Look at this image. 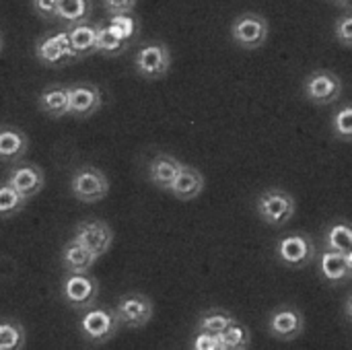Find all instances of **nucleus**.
<instances>
[{"label":"nucleus","mask_w":352,"mask_h":350,"mask_svg":"<svg viewBox=\"0 0 352 350\" xmlns=\"http://www.w3.org/2000/svg\"><path fill=\"white\" fill-rule=\"evenodd\" d=\"M2 47H4V35H2V31H0V52H2Z\"/></svg>","instance_id":"e433bc0d"},{"label":"nucleus","mask_w":352,"mask_h":350,"mask_svg":"<svg viewBox=\"0 0 352 350\" xmlns=\"http://www.w3.org/2000/svg\"><path fill=\"white\" fill-rule=\"evenodd\" d=\"M334 35L336 39L344 45V47H351L352 45V14L346 10L334 25Z\"/></svg>","instance_id":"2f4dec72"},{"label":"nucleus","mask_w":352,"mask_h":350,"mask_svg":"<svg viewBox=\"0 0 352 350\" xmlns=\"http://www.w3.org/2000/svg\"><path fill=\"white\" fill-rule=\"evenodd\" d=\"M91 12H93L91 0H58L54 21L60 23L62 27H72L76 23L89 21Z\"/></svg>","instance_id":"4be33fe9"},{"label":"nucleus","mask_w":352,"mask_h":350,"mask_svg":"<svg viewBox=\"0 0 352 350\" xmlns=\"http://www.w3.org/2000/svg\"><path fill=\"white\" fill-rule=\"evenodd\" d=\"M6 182L25 198L31 200L33 196H37L43 186H45V175L43 169L31 161H16V165H12L6 171Z\"/></svg>","instance_id":"4468645a"},{"label":"nucleus","mask_w":352,"mask_h":350,"mask_svg":"<svg viewBox=\"0 0 352 350\" xmlns=\"http://www.w3.org/2000/svg\"><path fill=\"white\" fill-rule=\"evenodd\" d=\"M78 328H80V336L91 342V344H105L109 342L122 328L113 307H107V305H91L87 309H82V316H80V322H78Z\"/></svg>","instance_id":"f257e3e1"},{"label":"nucleus","mask_w":352,"mask_h":350,"mask_svg":"<svg viewBox=\"0 0 352 350\" xmlns=\"http://www.w3.org/2000/svg\"><path fill=\"white\" fill-rule=\"evenodd\" d=\"M107 14H128L134 12L136 0H101Z\"/></svg>","instance_id":"473e14b6"},{"label":"nucleus","mask_w":352,"mask_h":350,"mask_svg":"<svg viewBox=\"0 0 352 350\" xmlns=\"http://www.w3.org/2000/svg\"><path fill=\"white\" fill-rule=\"evenodd\" d=\"M25 198L4 179L0 182V219H10L25 208Z\"/></svg>","instance_id":"cd10ccee"},{"label":"nucleus","mask_w":352,"mask_h":350,"mask_svg":"<svg viewBox=\"0 0 352 350\" xmlns=\"http://www.w3.org/2000/svg\"><path fill=\"white\" fill-rule=\"evenodd\" d=\"M303 95L316 105H330L342 95V80L334 70L320 68L305 76Z\"/></svg>","instance_id":"9b49d317"},{"label":"nucleus","mask_w":352,"mask_h":350,"mask_svg":"<svg viewBox=\"0 0 352 350\" xmlns=\"http://www.w3.org/2000/svg\"><path fill=\"white\" fill-rule=\"evenodd\" d=\"M336 2H338V4H340V6H344V8H346V10H349V8H351V0H336Z\"/></svg>","instance_id":"c9c22d12"},{"label":"nucleus","mask_w":352,"mask_h":350,"mask_svg":"<svg viewBox=\"0 0 352 350\" xmlns=\"http://www.w3.org/2000/svg\"><path fill=\"white\" fill-rule=\"evenodd\" d=\"M305 332V316L299 307L285 303L270 311L268 316V334L280 342H293Z\"/></svg>","instance_id":"9d476101"},{"label":"nucleus","mask_w":352,"mask_h":350,"mask_svg":"<svg viewBox=\"0 0 352 350\" xmlns=\"http://www.w3.org/2000/svg\"><path fill=\"white\" fill-rule=\"evenodd\" d=\"M27 344L25 326L12 318H0V350H21Z\"/></svg>","instance_id":"393cba45"},{"label":"nucleus","mask_w":352,"mask_h":350,"mask_svg":"<svg viewBox=\"0 0 352 350\" xmlns=\"http://www.w3.org/2000/svg\"><path fill=\"white\" fill-rule=\"evenodd\" d=\"M60 262L66 272H89L93 268V264L97 262V258L89 250H85L80 243L70 239L64 243V248L60 252Z\"/></svg>","instance_id":"412c9836"},{"label":"nucleus","mask_w":352,"mask_h":350,"mask_svg":"<svg viewBox=\"0 0 352 350\" xmlns=\"http://www.w3.org/2000/svg\"><path fill=\"white\" fill-rule=\"evenodd\" d=\"M270 27L264 14L260 12H241L231 23V39L241 50H260L268 39Z\"/></svg>","instance_id":"6e6552de"},{"label":"nucleus","mask_w":352,"mask_h":350,"mask_svg":"<svg viewBox=\"0 0 352 350\" xmlns=\"http://www.w3.org/2000/svg\"><path fill=\"white\" fill-rule=\"evenodd\" d=\"M324 250H334V252H342V254H352V229L351 223L346 219L334 221L326 233H324V241H322Z\"/></svg>","instance_id":"5701e85b"},{"label":"nucleus","mask_w":352,"mask_h":350,"mask_svg":"<svg viewBox=\"0 0 352 350\" xmlns=\"http://www.w3.org/2000/svg\"><path fill=\"white\" fill-rule=\"evenodd\" d=\"M190 349L194 350H223L221 347V338L219 334H210V332H202L198 330L192 340H190Z\"/></svg>","instance_id":"7c9ffc66"},{"label":"nucleus","mask_w":352,"mask_h":350,"mask_svg":"<svg viewBox=\"0 0 352 350\" xmlns=\"http://www.w3.org/2000/svg\"><path fill=\"white\" fill-rule=\"evenodd\" d=\"M204 186H206L204 175H202L196 167L184 165V163H182L177 175H175V179H173V184H171V188H169V192H171L177 200L188 202V200L198 198V196L204 192Z\"/></svg>","instance_id":"f3484780"},{"label":"nucleus","mask_w":352,"mask_h":350,"mask_svg":"<svg viewBox=\"0 0 352 350\" xmlns=\"http://www.w3.org/2000/svg\"><path fill=\"white\" fill-rule=\"evenodd\" d=\"M219 338H221L223 350H245L252 347V330L245 324L237 322V320H233L219 334Z\"/></svg>","instance_id":"a878e982"},{"label":"nucleus","mask_w":352,"mask_h":350,"mask_svg":"<svg viewBox=\"0 0 352 350\" xmlns=\"http://www.w3.org/2000/svg\"><path fill=\"white\" fill-rule=\"evenodd\" d=\"M103 105L101 89L95 83H72L68 85V116L78 120L95 116Z\"/></svg>","instance_id":"ddd939ff"},{"label":"nucleus","mask_w":352,"mask_h":350,"mask_svg":"<svg viewBox=\"0 0 352 350\" xmlns=\"http://www.w3.org/2000/svg\"><path fill=\"white\" fill-rule=\"evenodd\" d=\"M351 305H352V297L349 295V297H346V303H344V314H346V322H351V320H352Z\"/></svg>","instance_id":"f704fd0d"},{"label":"nucleus","mask_w":352,"mask_h":350,"mask_svg":"<svg viewBox=\"0 0 352 350\" xmlns=\"http://www.w3.org/2000/svg\"><path fill=\"white\" fill-rule=\"evenodd\" d=\"M70 192L78 202L95 204L109 194V179L99 167L82 165L70 175Z\"/></svg>","instance_id":"0eeeda50"},{"label":"nucleus","mask_w":352,"mask_h":350,"mask_svg":"<svg viewBox=\"0 0 352 350\" xmlns=\"http://www.w3.org/2000/svg\"><path fill=\"white\" fill-rule=\"evenodd\" d=\"M113 311H116L122 326L132 328V330H140V328L151 324V320L155 316V305H153L151 297H146L144 293L128 291L118 299Z\"/></svg>","instance_id":"1a4fd4ad"},{"label":"nucleus","mask_w":352,"mask_h":350,"mask_svg":"<svg viewBox=\"0 0 352 350\" xmlns=\"http://www.w3.org/2000/svg\"><path fill=\"white\" fill-rule=\"evenodd\" d=\"M332 132L340 142H351L352 138V105L344 103L340 109H336L332 118Z\"/></svg>","instance_id":"c85d7f7f"},{"label":"nucleus","mask_w":352,"mask_h":350,"mask_svg":"<svg viewBox=\"0 0 352 350\" xmlns=\"http://www.w3.org/2000/svg\"><path fill=\"white\" fill-rule=\"evenodd\" d=\"M68 31V39L70 45L76 54L78 60L95 54V43H97V25L85 21V23H76L72 27H66Z\"/></svg>","instance_id":"aec40b11"},{"label":"nucleus","mask_w":352,"mask_h":350,"mask_svg":"<svg viewBox=\"0 0 352 350\" xmlns=\"http://www.w3.org/2000/svg\"><path fill=\"white\" fill-rule=\"evenodd\" d=\"M60 297L74 311H82L97 303L99 281L89 272H66L60 281Z\"/></svg>","instance_id":"20e7f679"},{"label":"nucleus","mask_w":352,"mask_h":350,"mask_svg":"<svg viewBox=\"0 0 352 350\" xmlns=\"http://www.w3.org/2000/svg\"><path fill=\"white\" fill-rule=\"evenodd\" d=\"M72 239L76 243H80L85 250H89L99 260L103 254L109 252V248L113 243V231L101 219H85L76 225Z\"/></svg>","instance_id":"f8f14e48"},{"label":"nucleus","mask_w":352,"mask_h":350,"mask_svg":"<svg viewBox=\"0 0 352 350\" xmlns=\"http://www.w3.org/2000/svg\"><path fill=\"white\" fill-rule=\"evenodd\" d=\"M318 270H320V276L328 285H334V287L346 285L352 278V254H342V252L322 248Z\"/></svg>","instance_id":"2eb2a0df"},{"label":"nucleus","mask_w":352,"mask_h":350,"mask_svg":"<svg viewBox=\"0 0 352 350\" xmlns=\"http://www.w3.org/2000/svg\"><path fill=\"white\" fill-rule=\"evenodd\" d=\"M107 25H109L126 43H130V41L136 37L138 23H136V19L132 17V12H128V14H109Z\"/></svg>","instance_id":"c756f323"},{"label":"nucleus","mask_w":352,"mask_h":350,"mask_svg":"<svg viewBox=\"0 0 352 350\" xmlns=\"http://www.w3.org/2000/svg\"><path fill=\"white\" fill-rule=\"evenodd\" d=\"M56 6H58V0H33V10L45 21H54Z\"/></svg>","instance_id":"72a5a7b5"},{"label":"nucleus","mask_w":352,"mask_h":350,"mask_svg":"<svg viewBox=\"0 0 352 350\" xmlns=\"http://www.w3.org/2000/svg\"><path fill=\"white\" fill-rule=\"evenodd\" d=\"M29 138L14 126H0V161L16 163L27 155Z\"/></svg>","instance_id":"6ab92c4d"},{"label":"nucleus","mask_w":352,"mask_h":350,"mask_svg":"<svg viewBox=\"0 0 352 350\" xmlns=\"http://www.w3.org/2000/svg\"><path fill=\"white\" fill-rule=\"evenodd\" d=\"M182 167V161L169 153H155L148 161V167H146V175H148V182L163 190V192H169L177 171Z\"/></svg>","instance_id":"dca6fc26"},{"label":"nucleus","mask_w":352,"mask_h":350,"mask_svg":"<svg viewBox=\"0 0 352 350\" xmlns=\"http://www.w3.org/2000/svg\"><path fill=\"white\" fill-rule=\"evenodd\" d=\"M35 58L39 60V64H43L47 68H62V66L78 62V58L70 45L66 29L41 35L35 41Z\"/></svg>","instance_id":"423d86ee"},{"label":"nucleus","mask_w":352,"mask_h":350,"mask_svg":"<svg viewBox=\"0 0 352 350\" xmlns=\"http://www.w3.org/2000/svg\"><path fill=\"white\" fill-rule=\"evenodd\" d=\"M295 198L283 188H266L256 198L258 217L270 227H283L295 217Z\"/></svg>","instance_id":"7ed1b4c3"},{"label":"nucleus","mask_w":352,"mask_h":350,"mask_svg":"<svg viewBox=\"0 0 352 350\" xmlns=\"http://www.w3.org/2000/svg\"><path fill=\"white\" fill-rule=\"evenodd\" d=\"M37 107L47 118H64L68 116V85L54 83L41 89L37 97Z\"/></svg>","instance_id":"a211bd4d"},{"label":"nucleus","mask_w":352,"mask_h":350,"mask_svg":"<svg viewBox=\"0 0 352 350\" xmlns=\"http://www.w3.org/2000/svg\"><path fill=\"white\" fill-rule=\"evenodd\" d=\"M134 70L146 80H161L171 70V50L163 41H144L134 54Z\"/></svg>","instance_id":"39448f33"},{"label":"nucleus","mask_w":352,"mask_h":350,"mask_svg":"<svg viewBox=\"0 0 352 350\" xmlns=\"http://www.w3.org/2000/svg\"><path fill=\"white\" fill-rule=\"evenodd\" d=\"M274 256L283 266L299 270L303 266H309L316 260L318 245L311 235H307L303 231H295V233H287L276 239Z\"/></svg>","instance_id":"f03ea898"},{"label":"nucleus","mask_w":352,"mask_h":350,"mask_svg":"<svg viewBox=\"0 0 352 350\" xmlns=\"http://www.w3.org/2000/svg\"><path fill=\"white\" fill-rule=\"evenodd\" d=\"M233 320H235L233 314H229L227 309H223V307H210V309H204L198 316L196 330L210 332V334H221Z\"/></svg>","instance_id":"bb28decb"},{"label":"nucleus","mask_w":352,"mask_h":350,"mask_svg":"<svg viewBox=\"0 0 352 350\" xmlns=\"http://www.w3.org/2000/svg\"><path fill=\"white\" fill-rule=\"evenodd\" d=\"M126 47H128V43L107 23H97V43H95L97 54H103L105 58H116Z\"/></svg>","instance_id":"b1692460"}]
</instances>
